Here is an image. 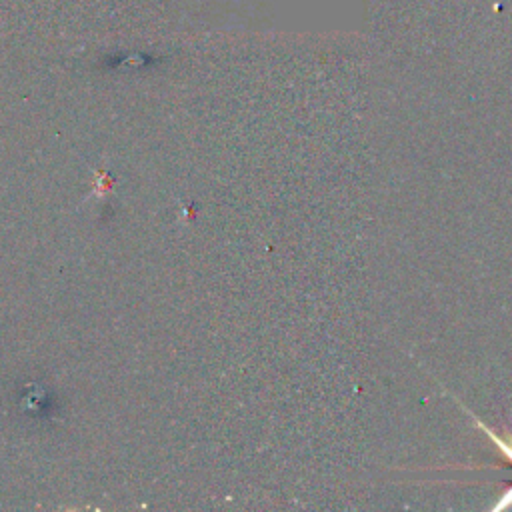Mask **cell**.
<instances>
[{"mask_svg":"<svg viewBox=\"0 0 512 512\" xmlns=\"http://www.w3.org/2000/svg\"><path fill=\"white\" fill-rule=\"evenodd\" d=\"M470 416H472L474 424H476L480 430H484V434H486V436H488V438H490V440L496 444V448H498V450L504 454V458H506V460L512 464V438H510V436H506V438L498 436V434H496L492 428H488L484 422H480V420H478L474 414H470Z\"/></svg>","mask_w":512,"mask_h":512,"instance_id":"1","label":"cell"},{"mask_svg":"<svg viewBox=\"0 0 512 512\" xmlns=\"http://www.w3.org/2000/svg\"><path fill=\"white\" fill-rule=\"evenodd\" d=\"M512 508V486L500 494V498L488 508L490 512H500V510H510Z\"/></svg>","mask_w":512,"mask_h":512,"instance_id":"2","label":"cell"}]
</instances>
